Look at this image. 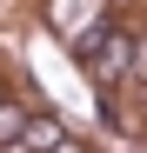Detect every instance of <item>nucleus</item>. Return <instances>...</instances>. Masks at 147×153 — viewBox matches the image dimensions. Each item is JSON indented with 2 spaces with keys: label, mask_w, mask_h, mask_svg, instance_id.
<instances>
[{
  "label": "nucleus",
  "mask_w": 147,
  "mask_h": 153,
  "mask_svg": "<svg viewBox=\"0 0 147 153\" xmlns=\"http://www.w3.org/2000/svg\"><path fill=\"white\" fill-rule=\"evenodd\" d=\"M127 80H140V87H147V40H134V73H127Z\"/></svg>",
  "instance_id": "obj_2"
},
{
  "label": "nucleus",
  "mask_w": 147,
  "mask_h": 153,
  "mask_svg": "<svg viewBox=\"0 0 147 153\" xmlns=\"http://www.w3.org/2000/svg\"><path fill=\"white\" fill-rule=\"evenodd\" d=\"M27 113H20V107H0V153H7V146H20V140H27Z\"/></svg>",
  "instance_id": "obj_1"
}]
</instances>
